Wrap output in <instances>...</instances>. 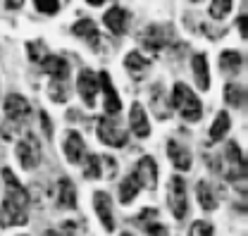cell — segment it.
I'll list each match as a JSON object with an SVG mask.
<instances>
[{"label":"cell","mask_w":248,"mask_h":236,"mask_svg":"<svg viewBox=\"0 0 248 236\" xmlns=\"http://www.w3.org/2000/svg\"><path fill=\"white\" fill-rule=\"evenodd\" d=\"M24 5V0H5V7L7 10H19Z\"/></svg>","instance_id":"cell-35"},{"label":"cell","mask_w":248,"mask_h":236,"mask_svg":"<svg viewBox=\"0 0 248 236\" xmlns=\"http://www.w3.org/2000/svg\"><path fill=\"white\" fill-rule=\"evenodd\" d=\"M167 157L174 165V170H188L191 167V153L177 141H167Z\"/></svg>","instance_id":"cell-20"},{"label":"cell","mask_w":248,"mask_h":236,"mask_svg":"<svg viewBox=\"0 0 248 236\" xmlns=\"http://www.w3.org/2000/svg\"><path fill=\"white\" fill-rule=\"evenodd\" d=\"M139 189H141V184H139V179L134 177V174L122 179V184H120V203H124V205L131 203L139 196Z\"/></svg>","instance_id":"cell-25"},{"label":"cell","mask_w":248,"mask_h":236,"mask_svg":"<svg viewBox=\"0 0 248 236\" xmlns=\"http://www.w3.org/2000/svg\"><path fill=\"white\" fill-rule=\"evenodd\" d=\"M124 67H126V72H129L131 77L141 79V77L148 72L151 60L146 58L143 53H139V50H131V53H126V58H124Z\"/></svg>","instance_id":"cell-19"},{"label":"cell","mask_w":248,"mask_h":236,"mask_svg":"<svg viewBox=\"0 0 248 236\" xmlns=\"http://www.w3.org/2000/svg\"><path fill=\"white\" fill-rule=\"evenodd\" d=\"M46 236H64L60 229H50V232H46Z\"/></svg>","instance_id":"cell-38"},{"label":"cell","mask_w":248,"mask_h":236,"mask_svg":"<svg viewBox=\"0 0 248 236\" xmlns=\"http://www.w3.org/2000/svg\"><path fill=\"white\" fill-rule=\"evenodd\" d=\"M62 227H64V232H67V234H74V227H77V224H74V222H64Z\"/></svg>","instance_id":"cell-37"},{"label":"cell","mask_w":248,"mask_h":236,"mask_svg":"<svg viewBox=\"0 0 248 236\" xmlns=\"http://www.w3.org/2000/svg\"><path fill=\"white\" fill-rule=\"evenodd\" d=\"M229 129H232V117H229V112H217V117L213 119V124H210L208 136H210L213 143H217V141H222V139L227 136Z\"/></svg>","instance_id":"cell-22"},{"label":"cell","mask_w":248,"mask_h":236,"mask_svg":"<svg viewBox=\"0 0 248 236\" xmlns=\"http://www.w3.org/2000/svg\"><path fill=\"white\" fill-rule=\"evenodd\" d=\"M167 203L174 215V220H184L188 212V198H186V184L182 177L170 179V189H167Z\"/></svg>","instance_id":"cell-3"},{"label":"cell","mask_w":248,"mask_h":236,"mask_svg":"<svg viewBox=\"0 0 248 236\" xmlns=\"http://www.w3.org/2000/svg\"><path fill=\"white\" fill-rule=\"evenodd\" d=\"M38 117H41V124H43V134H46V136H53V124H50V119H48V112L41 110Z\"/></svg>","instance_id":"cell-34"},{"label":"cell","mask_w":248,"mask_h":236,"mask_svg":"<svg viewBox=\"0 0 248 236\" xmlns=\"http://www.w3.org/2000/svg\"><path fill=\"white\" fill-rule=\"evenodd\" d=\"M27 55H29L31 62H38V64H41L50 53H48V46H46L43 41H29V43H27Z\"/></svg>","instance_id":"cell-28"},{"label":"cell","mask_w":248,"mask_h":236,"mask_svg":"<svg viewBox=\"0 0 248 236\" xmlns=\"http://www.w3.org/2000/svg\"><path fill=\"white\" fill-rule=\"evenodd\" d=\"M239 31H241V38H246V15L239 17Z\"/></svg>","instance_id":"cell-36"},{"label":"cell","mask_w":248,"mask_h":236,"mask_svg":"<svg viewBox=\"0 0 248 236\" xmlns=\"http://www.w3.org/2000/svg\"><path fill=\"white\" fill-rule=\"evenodd\" d=\"M58 207L62 210H74L77 207V189L72 184V179L62 177L58 181Z\"/></svg>","instance_id":"cell-18"},{"label":"cell","mask_w":248,"mask_h":236,"mask_svg":"<svg viewBox=\"0 0 248 236\" xmlns=\"http://www.w3.org/2000/svg\"><path fill=\"white\" fill-rule=\"evenodd\" d=\"M191 72H193V81L201 91L210 89V67H208V58L205 53H196L191 58Z\"/></svg>","instance_id":"cell-14"},{"label":"cell","mask_w":248,"mask_h":236,"mask_svg":"<svg viewBox=\"0 0 248 236\" xmlns=\"http://www.w3.org/2000/svg\"><path fill=\"white\" fill-rule=\"evenodd\" d=\"M2 179H5V186H7V193H5V198L10 201V203H15V205L24 207L29 205V193H27V189L17 181V177L12 174V170L10 167H5L2 170Z\"/></svg>","instance_id":"cell-7"},{"label":"cell","mask_w":248,"mask_h":236,"mask_svg":"<svg viewBox=\"0 0 248 236\" xmlns=\"http://www.w3.org/2000/svg\"><path fill=\"white\" fill-rule=\"evenodd\" d=\"M48 93H50V100L53 103H67V98H69L67 86H64V79H53L50 86H48Z\"/></svg>","instance_id":"cell-30"},{"label":"cell","mask_w":248,"mask_h":236,"mask_svg":"<svg viewBox=\"0 0 248 236\" xmlns=\"http://www.w3.org/2000/svg\"><path fill=\"white\" fill-rule=\"evenodd\" d=\"M17 160L24 170H33L38 162H41V146L33 136H24L19 143H17Z\"/></svg>","instance_id":"cell-5"},{"label":"cell","mask_w":248,"mask_h":236,"mask_svg":"<svg viewBox=\"0 0 248 236\" xmlns=\"http://www.w3.org/2000/svg\"><path fill=\"white\" fill-rule=\"evenodd\" d=\"M95 134H98V139H100L105 146H110V148L126 146V139H129V136H126V131H124L122 126H120L112 117H100L98 119Z\"/></svg>","instance_id":"cell-2"},{"label":"cell","mask_w":248,"mask_h":236,"mask_svg":"<svg viewBox=\"0 0 248 236\" xmlns=\"http://www.w3.org/2000/svg\"><path fill=\"white\" fill-rule=\"evenodd\" d=\"M232 7H234V0H213L210 7H208V15L219 22V19H224L232 12Z\"/></svg>","instance_id":"cell-27"},{"label":"cell","mask_w":248,"mask_h":236,"mask_svg":"<svg viewBox=\"0 0 248 236\" xmlns=\"http://www.w3.org/2000/svg\"><path fill=\"white\" fill-rule=\"evenodd\" d=\"M193 2H201V0H193Z\"/></svg>","instance_id":"cell-41"},{"label":"cell","mask_w":248,"mask_h":236,"mask_svg":"<svg viewBox=\"0 0 248 236\" xmlns=\"http://www.w3.org/2000/svg\"><path fill=\"white\" fill-rule=\"evenodd\" d=\"M33 5L41 15H55L60 10V0H33Z\"/></svg>","instance_id":"cell-31"},{"label":"cell","mask_w":248,"mask_h":236,"mask_svg":"<svg viewBox=\"0 0 248 236\" xmlns=\"http://www.w3.org/2000/svg\"><path fill=\"white\" fill-rule=\"evenodd\" d=\"M167 43H170V29H167V27L148 24L146 29L141 31V46H143L148 53H160Z\"/></svg>","instance_id":"cell-4"},{"label":"cell","mask_w":248,"mask_h":236,"mask_svg":"<svg viewBox=\"0 0 248 236\" xmlns=\"http://www.w3.org/2000/svg\"><path fill=\"white\" fill-rule=\"evenodd\" d=\"M172 105L177 108V112L186 119V122H198L203 117V103L198 100V95L188 89L186 84H174L172 93H170Z\"/></svg>","instance_id":"cell-1"},{"label":"cell","mask_w":248,"mask_h":236,"mask_svg":"<svg viewBox=\"0 0 248 236\" xmlns=\"http://www.w3.org/2000/svg\"><path fill=\"white\" fill-rule=\"evenodd\" d=\"M29 112H31L29 100L22 98L19 93H10L5 98V117L10 122H22V119L29 117Z\"/></svg>","instance_id":"cell-10"},{"label":"cell","mask_w":248,"mask_h":236,"mask_svg":"<svg viewBox=\"0 0 248 236\" xmlns=\"http://www.w3.org/2000/svg\"><path fill=\"white\" fill-rule=\"evenodd\" d=\"M224 100L232 108H244V103H246V89L241 84H227L224 86Z\"/></svg>","instance_id":"cell-26"},{"label":"cell","mask_w":248,"mask_h":236,"mask_svg":"<svg viewBox=\"0 0 248 236\" xmlns=\"http://www.w3.org/2000/svg\"><path fill=\"white\" fill-rule=\"evenodd\" d=\"M93 207H95V215L100 220V224L105 227V232H115V220H112V198L105 193V191H95L93 193Z\"/></svg>","instance_id":"cell-9"},{"label":"cell","mask_w":248,"mask_h":236,"mask_svg":"<svg viewBox=\"0 0 248 236\" xmlns=\"http://www.w3.org/2000/svg\"><path fill=\"white\" fill-rule=\"evenodd\" d=\"M134 177L139 179V184L143 186V189H153L155 184H157V162H155L153 157H141L139 162H136V172H134Z\"/></svg>","instance_id":"cell-13"},{"label":"cell","mask_w":248,"mask_h":236,"mask_svg":"<svg viewBox=\"0 0 248 236\" xmlns=\"http://www.w3.org/2000/svg\"><path fill=\"white\" fill-rule=\"evenodd\" d=\"M62 148H64V155H67V160L72 165H79L86 157V143H84V139H81L79 131H67Z\"/></svg>","instance_id":"cell-12"},{"label":"cell","mask_w":248,"mask_h":236,"mask_svg":"<svg viewBox=\"0 0 248 236\" xmlns=\"http://www.w3.org/2000/svg\"><path fill=\"white\" fill-rule=\"evenodd\" d=\"M24 222H27V210L5 198L2 207H0V227H15V224H24Z\"/></svg>","instance_id":"cell-16"},{"label":"cell","mask_w":248,"mask_h":236,"mask_svg":"<svg viewBox=\"0 0 248 236\" xmlns=\"http://www.w3.org/2000/svg\"><path fill=\"white\" fill-rule=\"evenodd\" d=\"M196 198H198V203H201V207H203L205 212H213L217 207L215 193H213V189H210L205 181H198V186H196Z\"/></svg>","instance_id":"cell-24"},{"label":"cell","mask_w":248,"mask_h":236,"mask_svg":"<svg viewBox=\"0 0 248 236\" xmlns=\"http://www.w3.org/2000/svg\"><path fill=\"white\" fill-rule=\"evenodd\" d=\"M120 236H131V234H129V232H124V234H120Z\"/></svg>","instance_id":"cell-40"},{"label":"cell","mask_w":248,"mask_h":236,"mask_svg":"<svg viewBox=\"0 0 248 236\" xmlns=\"http://www.w3.org/2000/svg\"><path fill=\"white\" fill-rule=\"evenodd\" d=\"M98 84L103 86V95H105V103H103L105 115H108V117L120 115V110H122V100H120L117 91H115L112 81H110V74H108V72H100V74H98Z\"/></svg>","instance_id":"cell-6"},{"label":"cell","mask_w":248,"mask_h":236,"mask_svg":"<svg viewBox=\"0 0 248 236\" xmlns=\"http://www.w3.org/2000/svg\"><path fill=\"white\" fill-rule=\"evenodd\" d=\"M103 24L108 27V29L112 31V33H124L126 31V24H129V12L124 10V7H110L105 15H103Z\"/></svg>","instance_id":"cell-17"},{"label":"cell","mask_w":248,"mask_h":236,"mask_svg":"<svg viewBox=\"0 0 248 236\" xmlns=\"http://www.w3.org/2000/svg\"><path fill=\"white\" fill-rule=\"evenodd\" d=\"M191 236H215V229H213V224L198 220V222L191 224Z\"/></svg>","instance_id":"cell-32"},{"label":"cell","mask_w":248,"mask_h":236,"mask_svg":"<svg viewBox=\"0 0 248 236\" xmlns=\"http://www.w3.org/2000/svg\"><path fill=\"white\" fill-rule=\"evenodd\" d=\"M129 129L139 136V139H148L151 136V122L146 115V108L141 103H134L129 110Z\"/></svg>","instance_id":"cell-11"},{"label":"cell","mask_w":248,"mask_h":236,"mask_svg":"<svg viewBox=\"0 0 248 236\" xmlns=\"http://www.w3.org/2000/svg\"><path fill=\"white\" fill-rule=\"evenodd\" d=\"M241 67H244V55L239 50H222V55H219V69L222 72L236 74Z\"/></svg>","instance_id":"cell-23"},{"label":"cell","mask_w":248,"mask_h":236,"mask_svg":"<svg viewBox=\"0 0 248 236\" xmlns=\"http://www.w3.org/2000/svg\"><path fill=\"white\" fill-rule=\"evenodd\" d=\"M146 232L148 236H167L165 224H157V222H146Z\"/></svg>","instance_id":"cell-33"},{"label":"cell","mask_w":248,"mask_h":236,"mask_svg":"<svg viewBox=\"0 0 248 236\" xmlns=\"http://www.w3.org/2000/svg\"><path fill=\"white\" fill-rule=\"evenodd\" d=\"M86 2H89V5H93V7H100L105 0H86Z\"/></svg>","instance_id":"cell-39"},{"label":"cell","mask_w":248,"mask_h":236,"mask_svg":"<svg viewBox=\"0 0 248 236\" xmlns=\"http://www.w3.org/2000/svg\"><path fill=\"white\" fill-rule=\"evenodd\" d=\"M72 33H74L77 38L86 41L91 48H98V46H100V33H98V27H95V22H93V19H89V17H84V19L74 22Z\"/></svg>","instance_id":"cell-15"},{"label":"cell","mask_w":248,"mask_h":236,"mask_svg":"<svg viewBox=\"0 0 248 236\" xmlns=\"http://www.w3.org/2000/svg\"><path fill=\"white\" fill-rule=\"evenodd\" d=\"M41 67H43V72L50 74L53 79H67V74H69V64H67V60L60 58V55H48V58L41 62Z\"/></svg>","instance_id":"cell-21"},{"label":"cell","mask_w":248,"mask_h":236,"mask_svg":"<svg viewBox=\"0 0 248 236\" xmlns=\"http://www.w3.org/2000/svg\"><path fill=\"white\" fill-rule=\"evenodd\" d=\"M77 89H79V95H81L84 105H86V108H95V95H98V77L93 74L91 69H81V72H79Z\"/></svg>","instance_id":"cell-8"},{"label":"cell","mask_w":248,"mask_h":236,"mask_svg":"<svg viewBox=\"0 0 248 236\" xmlns=\"http://www.w3.org/2000/svg\"><path fill=\"white\" fill-rule=\"evenodd\" d=\"M84 177L86 179H100L103 177V160L98 155H89L84 165Z\"/></svg>","instance_id":"cell-29"}]
</instances>
